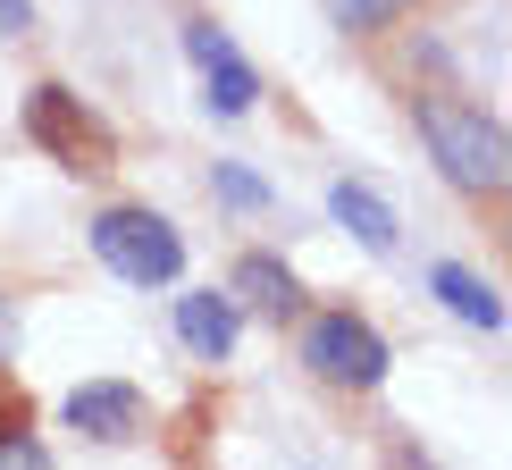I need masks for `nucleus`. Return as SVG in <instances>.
Listing matches in <instances>:
<instances>
[{
    "label": "nucleus",
    "instance_id": "nucleus-6",
    "mask_svg": "<svg viewBox=\"0 0 512 470\" xmlns=\"http://www.w3.org/2000/svg\"><path fill=\"white\" fill-rule=\"evenodd\" d=\"M68 429L101 437V445H126V437L143 429V395H135V387H118V378H93V387H76V395H68Z\"/></svg>",
    "mask_w": 512,
    "mask_h": 470
},
{
    "label": "nucleus",
    "instance_id": "nucleus-7",
    "mask_svg": "<svg viewBox=\"0 0 512 470\" xmlns=\"http://www.w3.org/2000/svg\"><path fill=\"white\" fill-rule=\"evenodd\" d=\"M177 336L194 361H227L236 353V303H227L219 286L210 294H177Z\"/></svg>",
    "mask_w": 512,
    "mask_h": 470
},
{
    "label": "nucleus",
    "instance_id": "nucleus-2",
    "mask_svg": "<svg viewBox=\"0 0 512 470\" xmlns=\"http://www.w3.org/2000/svg\"><path fill=\"white\" fill-rule=\"evenodd\" d=\"M93 252L126 277V286H168V277L185 269V235L168 227L160 210H135V202H118V210L93 219Z\"/></svg>",
    "mask_w": 512,
    "mask_h": 470
},
{
    "label": "nucleus",
    "instance_id": "nucleus-14",
    "mask_svg": "<svg viewBox=\"0 0 512 470\" xmlns=\"http://www.w3.org/2000/svg\"><path fill=\"white\" fill-rule=\"evenodd\" d=\"M0 26H9V34H26V26H34V0H0Z\"/></svg>",
    "mask_w": 512,
    "mask_h": 470
},
{
    "label": "nucleus",
    "instance_id": "nucleus-12",
    "mask_svg": "<svg viewBox=\"0 0 512 470\" xmlns=\"http://www.w3.org/2000/svg\"><path fill=\"white\" fill-rule=\"evenodd\" d=\"M210 185H219V194L236 202V210H261V202H269V185L252 177V168H227V160H219V177H210Z\"/></svg>",
    "mask_w": 512,
    "mask_h": 470
},
{
    "label": "nucleus",
    "instance_id": "nucleus-3",
    "mask_svg": "<svg viewBox=\"0 0 512 470\" xmlns=\"http://www.w3.org/2000/svg\"><path fill=\"white\" fill-rule=\"evenodd\" d=\"M26 135H34L59 168H110V152H118V135H110L93 110H84L68 84H34V101H26Z\"/></svg>",
    "mask_w": 512,
    "mask_h": 470
},
{
    "label": "nucleus",
    "instance_id": "nucleus-1",
    "mask_svg": "<svg viewBox=\"0 0 512 470\" xmlns=\"http://www.w3.org/2000/svg\"><path fill=\"white\" fill-rule=\"evenodd\" d=\"M412 118H420L429 160L445 168V185H462V194H504L512 185V143H504V126L487 110H471L454 93H420Z\"/></svg>",
    "mask_w": 512,
    "mask_h": 470
},
{
    "label": "nucleus",
    "instance_id": "nucleus-10",
    "mask_svg": "<svg viewBox=\"0 0 512 470\" xmlns=\"http://www.w3.org/2000/svg\"><path fill=\"white\" fill-rule=\"evenodd\" d=\"M236 294H244L252 311H269V319H286L294 303H303L294 269H286V261H269V252H244V261H236Z\"/></svg>",
    "mask_w": 512,
    "mask_h": 470
},
{
    "label": "nucleus",
    "instance_id": "nucleus-4",
    "mask_svg": "<svg viewBox=\"0 0 512 470\" xmlns=\"http://www.w3.org/2000/svg\"><path fill=\"white\" fill-rule=\"evenodd\" d=\"M303 361L328 387H378V378H387V336H378L370 319H353V311H328V319L303 328Z\"/></svg>",
    "mask_w": 512,
    "mask_h": 470
},
{
    "label": "nucleus",
    "instance_id": "nucleus-11",
    "mask_svg": "<svg viewBox=\"0 0 512 470\" xmlns=\"http://www.w3.org/2000/svg\"><path fill=\"white\" fill-rule=\"evenodd\" d=\"M403 9H412V0H328V17L345 34H378V26H395Z\"/></svg>",
    "mask_w": 512,
    "mask_h": 470
},
{
    "label": "nucleus",
    "instance_id": "nucleus-8",
    "mask_svg": "<svg viewBox=\"0 0 512 470\" xmlns=\"http://www.w3.org/2000/svg\"><path fill=\"white\" fill-rule=\"evenodd\" d=\"M429 286L445 294V311H454V319H471V328H487V336L504 328V294L487 286V277H471L462 261H437V269H429Z\"/></svg>",
    "mask_w": 512,
    "mask_h": 470
},
{
    "label": "nucleus",
    "instance_id": "nucleus-16",
    "mask_svg": "<svg viewBox=\"0 0 512 470\" xmlns=\"http://www.w3.org/2000/svg\"><path fill=\"white\" fill-rule=\"evenodd\" d=\"M0 353H9V303H0Z\"/></svg>",
    "mask_w": 512,
    "mask_h": 470
},
{
    "label": "nucleus",
    "instance_id": "nucleus-13",
    "mask_svg": "<svg viewBox=\"0 0 512 470\" xmlns=\"http://www.w3.org/2000/svg\"><path fill=\"white\" fill-rule=\"evenodd\" d=\"M0 470H51V454H42L34 437H17V429H9V437H0Z\"/></svg>",
    "mask_w": 512,
    "mask_h": 470
},
{
    "label": "nucleus",
    "instance_id": "nucleus-5",
    "mask_svg": "<svg viewBox=\"0 0 512 470\" xmlns=\"http://www.w3.org/2000/svg\"><path fill=\"white\" fill-rule=\"evenodd\" d=\"M185 51H194V68H202V84H210L202 101H210L219 118H244L252 101H261V76H252V59H244L219 26H210V17H194V26H185Z\"/></svg>",
    "mask_w": 512,
    "mask_h": 470
},
{
    "label": "nucleus",
    "instance_id": "nucleus-15",
    "mask_svg": "<svg viewBox=\"0 0 512 470\" xmlns=\"http://www.w3.org/2000/svg\"><path fill=\"white\" fill-rule=\"evenodd\" d=\"M395 470H429V462H420V454H412V445H395Z\"/></svg>",
    "mask_w": 512,
    "mask_h": 470
},
{
    "label": "nucleus",
    "instance_id": "nucleus-9",
    "mask_svg": "<svg viewBox=\"0 0 512 470\" xmlns=\"http://www.w3.org/2000/svg\"><path fill=\"white\" fill-rule=\"evenodd\" d=\"M328 210H336V227H353L370 252H395V210L370 194V185H353V177H336L328 185Z\"/></svg>",
    "mask_w": 512,
    "mask_h": 470
}]
</instances>
